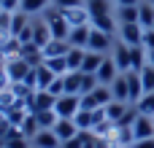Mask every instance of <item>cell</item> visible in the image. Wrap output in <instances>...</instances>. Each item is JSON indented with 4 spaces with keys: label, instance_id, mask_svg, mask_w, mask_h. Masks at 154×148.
Returning <instances> with one entry per match:
<instances>
[{
    "label": "cell",
    "instance_id": "f6af8a7d",
    "mask_svg": "<svg viewBox=\"0 0 154 148\" xmlns=\"http://www.w3.org/2000/svg\"><path fill=\"white\" fill-rule=\"evenodd\" d=\"M0 13H3V5H0Z\"/></svg>",
    "mask_w": 154,
    "mask_h": 148
},
{
    "label": "cell",
    "instance_id": "5b68a950",
    "mask_svg": "<svg viewBox=\"0 0 154 148\" xmlns=\"http://www.w3.org/2000/svg\"><path fill=\"white\" fill-rule=\"evenodd\" d=\"M143 27L135 22V24H119V40L122 43H127V46H143Z\"/></svg>",
    "mask_w": 154,
    "mask_h": 148
},
{
    "label": "cell",
    "instance_id": "74e56055",
    "mask_svg": "<svg viewBox=\"0 0 154 148\" xmlns=\"http://www.w3.org/2000/svg\"><path fill=\"white\" fill-rule=\"evenodd\" d=\"M143 49L146 51H154V30H146L143 32Z\"/></svg>",
    "mask_w": 154,
    "mask_h": 148
},
{
    "label": "cell",
    "instance_id": "e0dca14e",
    "mask_svg": "<svg viewBox=\"0 0 154 148\" xmlns=\"http://www.w3.org/2000/svg\"><path fill=\"white\" fill-rule=\"evenodd\" d=\"M111 94H114V100H119V102H130V86H127V75H125V73H119V75L114 78Z\"/></svg>",
    "mask_w": 154,
    "mask_h": 148
},
{
    "label": "cell",
    "instance_id": "484cf974",
    "mask_svg": "<svg viewBox=\"0 0 154 148\" xmlns=\"http://www.w3.org/2000/svg\"><path fill=\"white\" fill-rule=\"evenodd\" d=\"M73 121H76V127H79L81 132H92V129H95V124H97L95 111H79Z\"/></svg>",
    "mask_w": 154,
    "mask_h": 148
},
{
    "label": "cell",
    "instance_id": "7a4b0ae2",
    "mask_svg": "<svg viewBox=\"0 0 154 148\" xmlns=\"http://www.w3.org/2000/svg\"><path fill=\"white\" fill-rule=\"evenodd\" d=\"M79 111H81V94H62L54 102V113L60 119H76Z\"/></svg>",
    "mask_w": 154,
    "mask_h": 148
},
{
    "label": "cell",
    "instance_id": "bcb514c9",
    "mask_svg": "<svg viewBox=\"0 0 154 148\" xmlns=\"http://www.w3.org/2000/svg\"><path fill=\"white\" fill-rule=\"evenodd\" d=\"M152 30H154V24H152Z\"/></svg>",
    "mask_w": 154,
    "mask_h": 148
},
{
    "label": "cell",
    "instance_id": "5bb4252c",
    "mask_svg": "<svg viewBox=\"0 0 154 148\" xmlns=\"http://www.w3.org/2000/svg\"><path fill=\"white\" fill-rule=\"evenodd\" d=\"M89 32H92V24H79V27L70 30L68 43H70V46H79V49H87V43H89Z\"/></svg>",
    "mask_w": 154,
    "mask_h": 148
},
{
    "label": "cell",
    "instance_id": "83f0119b",
    "mask_svg": "<svg viewBox=\"0 0 154 148\" xmlns=\"http://www.w3.org/2000/svg\"><path fill=\"white\" fill-rule=\"evenodd\" d=\"M106 54H97V51H89L87 49V57H84V65H81V73H97V67L103 65Z\"/></svg>",
    "mask_w": 154,
    "mask_h": 148
},
{
    "label": "cell",
    "instance_id": "ffe728a7",
    "mask_svg": "<svg viewBox=\"0 0 154 148\" xmlns=\"http://www.w3.org/2000/svg\"><path fill=\"white\" fill-rule=\"evenodd\" d=\"M49 40H51V30H49L46 19H43V22H32V43L43 49Z\"/></svg>",
    "mask_w": 154,
    "mask_h": 148
},
{
    "label": "cell",
    "instance_id": "ab89813d",
    "mask_svg": "<svg viewBox=\"0 0 154 148\" xmlns=\"http://www.w3.org/2000/svg\"><path fill=\"white\" fill-rule=\"evenodd\" d=\"M60 148H84V140H81V132H79V135L73 138V140H65V143H62Z\"/></svg>",
    "mask_w": 154,
    "mask_h": 148
},
{
    "label": "cell",
    "instance_id": "60d3db41",
    "mask_svg": "<svg viewBox=\"0 0 154 148\" xmlns=\"http://www.w3.org/2000/svg\"><path fill=\"white\" fill-rule=\"evenodd\" d=\"M0 89H8V73H5V62L0 59Z\"/></svg>",
    "mask_w": 154,
    "mask_h": 148
},
{
    "label": "cell",
    "instance_id": "2e32d148",
    "mask_svg": "<svg viewBox=\"0 0 154 148\" xmlns=\"http://www.w3.org/2000/svg\"><path fill=\"white\" fill-rule=\"evenodd\" d=\"M127 111H130V102H119V100H111V102L106 105V119H108L111 124H119V121L127 116Z\"/></svg>",
    "mask_w": 154,
    "mask_h": 148
},
{
    "label": "cell",
    "instance_id": "f546056e",
    "mask_svg": "<svg viewBox=\"0 0 154 148\" xmlns=\"http://www.w3.org/2000/svg\"><path fill=\"white\" fill-rule=\"evenodd\" d=\"M43 65H46L54 75H65V73H68V59H65V57H46Z\"/></svg>",
    "mask_w": 154,
    "mask_h": 148
},
{
    "label": "cell",
    "instance_id": "e575fe53",
    "mask_svg": "<svg viewBox=\"0 0 154 148\" xmlns=\"http://www.w3.org/2000/svg\"><path fill=\"white\" fill-rule=\"evenodd\" d=\"M97 86H100V81H97L95 73H81V94H89V92L97 89Z\"/></svg>",
    "mask_w": 154,
    "mask_h": 148
},
{
    "label": "cell",
    "instance_id": "f1b7e54d",
    "mask_svg": "<svg viewBox=\"0 0 154 148\" xmlns=\"http://www.w3.org/2000/svg\"><path fill=\"white\" fill-rule=\"evenodd\" d=\"M54 78H57V75H54L46 65H38V67H35V89H49Z\"/></svg>",
    "mask_w": 154,
    "mask_h": 148
},
{
    "label": "cell",
    "instance_id": "3957f363",
    "mask_svg": "<svg viewBox=\"0 0 154 148\" xmlns=\"http://www.w3.org/2000/svg\"><path fill=\"white\" fill-rule=\"evenodd\" d=\"M46 24H49V30H51V38H57V40H68V35H70V24H68V19L60 13V8H54V11H49L46 13Z\"/></svg>",
    "mask_w": 154,
    "mask_h": 148
},
{
    "label": "cell",
    "instance_id": "4316f807",
    "mask_svg": "<svg viewBox=\"0 0 154 148\" xmlns=\"http://www.w3.org/2000/svg\"><path fill=\"white\" fill-rule=\"evenodd\" d=\"M84 57H87V49L70 46V51L65 54V59H68V70H81V65H84Z\"/></svg>",
    "mask_w": 154,
    "mask_h": 148
},
{
    "label": "cell",
    "instance_id": "d6986e66",
    "mask_svg": "<svg viewBox=\"0 0 154 148\" xmlns=\"http://www.w3.org/2000/svg\"><path fill=\"white\" fill-rule=\"evenodd\" d=\"M30 24H32V22H30V16H27L24 11H16V13H11V30H8V35L19 38V35H22Z\"/></svg>",
    "mask_w": 154,
    "mask_h": 148
},
{
    "label": "cell",
    "instance_id": "8fae6325",
    "mask_svg": "<svg viewBox=\"0 0 154 148\" xmlns=\"http://www.w3.org/2000/svg\"><path fill=\"white\" fill-rule=\"evenodd\" d=\"M111 59L116 62V67H119V73H127V70H133V62H130V46L127 43H116L114 46V54H111Z\"/></svg>",
    "mask_w": 154,
    "mask_h": 148
},
{
    "label": "cell",
    "instance_id": "4dcf8cb0",
    "mask_svg": "<svg viewBox=\"0 0 154 148\" xmlns=\"http://www.w3.org/2000/svg\"><path fill=\"white\" fill-rule=\"evenodd\" d=\"M49 3H51V0H22V8H19V11H24L27 16H32V13H43V11L49 8Z\"/></svg>",
    "mask_w": 154,
    "mask_h": 148
},
{
    "label": "cell",
    "instance_id": "8992f818",
    "mask_svg": "<svg viewBox=\"0 0 154 148\" xmlns=\"http://www.w3.org/2000/svg\"><path fill=\"white\" fill-rule=\"evenodd\" d=\"M111 43H114V35H108V32H103V30L92 27V32H89V43H87V49H89V51L106 54L108 49H114Z\"/></svg>",
    "mask_w": 154,
    "mask_h": 148
},
{
    "label": "cell",
    "instance_id": "8d00e7d4",
    "mask_svg": "<svg viewBox=\"0 0 154 148\" xmlns=\"http://www.w3.org/2000/svg\"><path fill=\"white\" fill-rule=\"evenodd\" d=\"M54 8H73V5H84L87 0H51Z\"/></svg>",
    "mask_w": 154,
    "mask_h": 148
},
{
    "label": "cell",
    "instance_id": "7c38bea8",
    "mask_svg": "<svg viewBox=\"0 0 154 148\" xmlns=\"http://www.w3.org/2000/svg\"><path fill=\"white\" fill-rule=\"evenodd\" d=\"M95 75H97V81H100L103 86H111V84H114V78L119 75V67H116V62H114L111 57H106V59H103V65L97 67V73H95Z\"/></svg>",
    "mask_w": 154,
    "mask_h": 148
},
{
    "label": "cell",
    "instance_id": "d6a6232c",
    "mask_svg": "<svg viewBox=\"0 0 154 148\" xmlns=\"http://www.w3.org/2000/svg\"><path fill=\"white\" fill-rule=\"evenodd\" d=\"M35 119H38V127H41V129H51V127L57 124V119H60V116H57L54 111H38V113H35Z\"/></svg>",
    "mask_w": 154,
    "mask_h": 148
},
{
    "label": "cell",
    "instance_id": "7bdbcfd3",
    "mask_svg": "<svg viewBox=\"0 0 154 148\" xmlns=\"http://www.w3.org/2000/svg\"><path fill=\"white\" fill-rule=\"evenodd\" d=\"M114 3H116V5H138L141 0H114Z\"/></svg>",
    "mask_w": 154,
    "mask_h": 148
},
{
    "label": "cell",
    "instance_id": "cb8c5ba5",
    "mask_svg": "<svg viewBox=\"0 0 154 148\" xmlns=\"http://www.w3.org/2000/svg\"><path fill=\"white\" fill-rule=\"evenodd\" d=\"M62 81H65V94H81V70H68Z\"/></svg>",
    "mask_w": 154,
    "mask_h": 148
},
{
    "label": "cell",
    "instance_id": "c3c4849f",
    "mask_svg": "<svg viewBox=\"0 0 154 148\" xmlns=\"http://www.w3.org/2000/svg\"><path fill=\"white\" fill-rule=\"evenodd\" d=\"M152 3H154V0H152Z\"/></svg>",
    "mask_w": 154,
    "mask_h": 148
},
{
    "label": "cell",
    "instance_id": "4fadbf2b",
    "mask_svg": "<svg viewBox=\"0 0 154 148\" xmlns=\"http://www.w3.org/2000/svg\"><path fill=\"white\" fill-rule=\"evenodd\" d=\"M125 75H127V86H130V105H138V100L146 94V92H143V81H141V73L127 70Z\"/></svg>",
    "mask_w": 154,
    "mask_h": 148
},
{
    "label": "cell",
    "instance_id": "7dc6e473",
    "mask_svg": "<svg viewBox=\"0 0 154 148\" xmlns=\"http://www.w3.org/2000/svg\"><path fill=\"white\" fill-rule=\"evenodd\" d=\"M0 3H3V0H0Z\"/></svg>",
    "mask_w": 154,
    "mask_h": 148
},
{
    "label": "cell",
    "instance_id": "9a60e30c",
    "mask_svg": "<svg viewBox=\"0 0 154 148\" xmlns=\"http://www.w3.org/2000/svg\"><path fill=\"white\" fill-rule=\"evenodd\" d=\"M22 54V40L14 38V35H5L3 43H0V59H14Z\"/></svg>",
    "mask_w": 154,
    "mask_h": 148
},
{
    "label": "cell",
    "instance_id": "f35d334b",
    "mask_svg": "<svg viewBox=\"0 0 154 148\" xmlns=\"http://www.w3.org/2000/svg\"><path fill=\"white\" fill-rule=\"evenodd\" d=\"M5 148H30V140L27 138H16V140H8Z\"/></svg>",
    "mask_w": 154,
    "mask_h": 148
},
{
    "label": "cell",
    "instance_id": "44dd1931",
    "mask_svg": "<svg viewBox=\"0 0 154 148\" xmlns=\"http://www.w3.org/2000/svg\"><path fill=\"white\" fill-rule=\"evenodd\" d=\"M130 62H133V70L141 73L146 65H149V51L143 46H130Z\"/></svg>",
    "mask_w": 154,
    "mask_h": 148
},
{
    "label": "cell",
    "instance_id": "ee69618b",
    "mask_svg": "<svg viewBox=\"0 0 154 148\" xmlns=\"http://www.w3.org/2000/svg\"><path fill=\"white\" fill-rule=\"evenodd\" d=\"M149 65L154 67V51H149Z\"/></svg>",
    "mask_w": 154,
    "mask_h": 148
},
{
    "label": "cell",
    "instance_id": "277c9868",
    "mask_svg": "<svg viewBox=\"0 0 154 148\" xmlns=\"http://www.w3.org/2000/svg\"><path fill=\"white\" fill-rule=\"evenodd\" d=\"M54 102H57L54 94H49L46 89H35L32 97L27 100V111H30V113H38V111H54Z\"/></svg>",
    "mask_w": 154,
    "mask_h": 148
},
{
    "label": "cell",
    "instance_id": "ba28073f",
    "mask_svg": "<svg viewBox=\"0 0 154 148\" xmlns=\"http://www.w3.org/2000/svg\"><path fill=\"white\" fill-rule=\"evenodd\" d=\"M30 146L32 148H60V138L54 135V129H38L32 138H30Z\"/></svg>",
    "mask_w": 154,
    "mask_h": 148
},
{
    "label": "cell",
    "instance_id": "d590c367",
    "mask_svg": "<svg viewBox=\"0 0 154 148\" xmlns=\"http://www.w3.org/2000/svg\"><path fill=\"white\" fill-rule=\"evenodd\" d=\"M141 81H143V92H154V67L146 65L141 70Z\"/></svg>",
    "mask_w": 154,
    "mask_h": 148
},
{
    "label": "cell",
    "instance_id": "7402d4cb",
    "mask_svg": "<svg viewBox=\"0 0 154 148\" xmlns=\"http://www.w3.org/2000/svg\"><path fill=\"white\" fill-rule=\"evenodd\" d=\"M114 0H87L84 5H87V11H89V19H95V16H108L111 13V5Z\"/></svg>",
    "mask_w": 154,
    "mask_h": 148
},
{
    "label": "cell",
    "instance_id": "52a82bcc",
    "mask_svg": "<svg viewBox=\"0 0 154 148\" xmlns=\"http://www.w3.org/2000/svg\"><path fill=\"white\" fill-rule=\"evenodd\" d=\"M133 138H135V140H146V138H154V116L138 113V119L133 121Z\"/></svg>",
    "mask_w": 154,
    "mask_h": 148
},
{
    "label": "cell",
    "instance_id": "6da1fadb",
    "mask_svg": "<svg viewBox=\"0 0 154 148\" xmlns=\"http://www.w3.org/2000/svg\"><path fill=\"white\" fill-rule=\"evenodd\" d=\"M5 62V73H8V84H22L27 75H30V70H32V65L24 59V57H14V59H3Z\"/></svg>",
    "mask_w": 154,
    "mask_h": 148
},
{
    "label": "cell",
    "instance_id": "b9f144b4",
    "mask_svg": "<svg viewBox=\"0 0 154 148\" xmlns=\"http://www.w3.org/2000/svg\"><path fill=\"white\" fill-rule=\"evenodd\" d=\"M130 148H154V138H146V140H135Z\"/></svg>",
    "mask_w": 154,
    "mask_h": 148
},
{
    "label": "cell",
    "instance_id": "d4e9b609",
    "mask_svg": "<svg viewBox=\"0 0 154 148\" xmlns=\"http://www.w3.org/2000/svg\"><path fill=\"white\" fill-rule=\"evenodd\" d=\"M116 22L119 24H135L138 22V5H116Z\"/></svg>",
    "mask_w": 154,
    "mask_h": 148
},
{
    "label": "cell",
    "instance_id": "603a6c76",
    "mask_svg": "<svg viewBox=\"0 0 154 148\" xmlns=\"http://www.w3.org/2000/svg\"><path fill=\"white\" fill-rule=\"evenodd\" d=\"M68 51H70V43L68 40H57V38H51L43 46V57H65Z\"/></svg>",
    "mask_w": 154,
    "mask_h": 148
},
{
    "label": "cell",
    "instance_id": "1f68e13d",
    "mask_svg": "<svg viewBox=\"0 0 154 148\" xmlns=\"http://www.w3.org/2000/svg\"><path fill=\"white\" fill-rule=\"evenodd\" d=\"M19 129H22V135L30 140V138H32L38 129H41V127H38V119H35V113H27V116H24V121L19 124Z\"/></svg>",
    "mask_w": 154,
    "mask_h": 148
},
{
    "label": "cell",
    "instance_id": "9c48e42d",
    "mask_svg": "<svg viewBox=\"0 0 154 148\" xmlns=\"http://www.w3.org/2000/svg\"><path fill=\"white\" fill-rule=\"evenodd\" d=\"M60 13L68 19L70 27H79V24H89V11L87 5H73V8H60Z\"/></svg>",
    "mask_w": 154,
    "mask_h": 148
},
{
    "label": "cell",
    "instance_id": "ac0fdd59",
    "mask_svg": "<svg viewBox=\"0 0 154 148\" xmlns=\"http://www.w3.org/2000/svg\"><path fill=\"white\" fill-rule=\"evenodd\" d=\"M138 24L143 30H152V24H154V3L152 0H141L138 3Z\"/></svg>",
    "mask_w": 154,
    "mask_h": 148
},
{
    "label": "cell",
    "instance_id": "836d02e7",
    "mask_svg": "<svg viewBox=\"0 0 154 148\" xmlns=\"http://www.w3.org/2000/svg\"><path fill=\"white\" fill-rule=\"evenodd\" d=\"M138 113H146V116H154V92H146L141 100H138Z\"/></svg>",
    "mask_w": 154,
    "mask_h": 148
},
{
    "label": "cell",
    "instance_id": "30bf717a",
    "mask_svg": "<svg viewBox=\"0 0 154 148\" xmlns=\"http://www.w3.org/2000/svg\"><path fill=\"white\" fill-rule=\"evenodd\" d=\"M51 129H54V135L60 138V143H65V140H73V138L81 132V129L76 127V121H73V119H57V124H54Z\"/></svg>",
    "mask_w": 154,
    "mask_h": 148
}]
</instances>
